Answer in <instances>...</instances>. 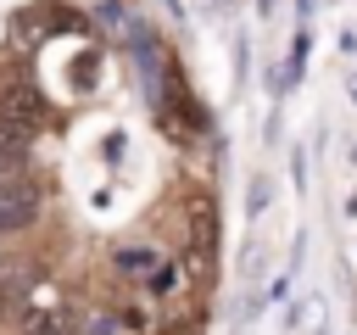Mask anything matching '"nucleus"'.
<instances>
[{
  "instance_id": "f257e3e1",
  "label": "nucleus",
  "mask_w": 357,
  "mask_h": 335,
  "mask_svg": "<svg viewBox=\"0 0 357 335\" xmlns=\"http://www.w3.org/2000/svg\"><path fill=\"white\" fill-rule=\"evenodd\" d=\"M39 212H45V184L33 173H6L0 179V240L33 229Z\"/></svg>"
},
{
  "instance_id": "f03ea898",
  "label": "nucleus",
  "mask_w": 357,
  "mask_h": 335,
  "mask_svg": "<svg viewBox=\"0 0 357 335\" xmlns=\"http://www.w3.org/2000/svg\"><path fill=\"white\" fill-rule=\"evenodd\" d=\"M17 324H22V335H67L73 307H67L56 290L33 285V290H22V302H17Z\"/></svg>"
},
{
  "instance_id": "7ed1b4c3",
  "label": "nucleus",
  "mask_w": 357,
  "mask_h": 335,
  "mask_svg": "<svg viewBox=\"0 0 357 335\" xmlns=\"http://www.w3.org/2000/svg\"><path fill=\"white\" fill-rule=\"evenodd\" d=\"M0 123L33 140V128L45 123V95H39L33 84H17V78H11V84H0Z\"/></svg>"
},
{
  "instance_id": "20e7f679",
  "label": "nucleus",
  "mask_w": 357,
  "mask_h": 335,
  "mask_svg": "<svg viewBox=\"0 0 357 335\" xmlns=\"http://www.w3.org/2000/svg\"><path fill=\"white\" fill-rule=\"evenodd\" d=\"M28 145H33L28 134H17V128L0 123V179L6 173H28Z\"/></svg>"
}]
</instances>
